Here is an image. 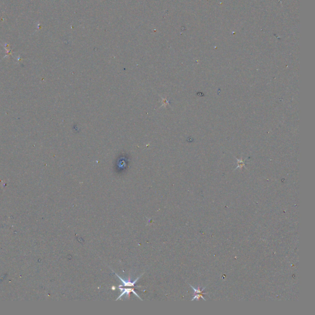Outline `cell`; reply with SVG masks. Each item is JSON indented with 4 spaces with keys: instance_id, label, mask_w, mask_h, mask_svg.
I'll return each mask as SVG.
<instances>
[{
    "instance_id": "obj_1",
    "label": "cell",
    "mask_w": 315,
    "mask_h": 315,
    "mask_svg": "<svg viewBox=\"0 0 315 315\" xmlns=\"http://www.w3.org/2000/svg\"><path fill=\"white\" fill-rule=\"evenodd\" d=\"M190 286L194 290V292L193 298L192 299L191 301H194V300H199L200 299H202L205 301H206V300L205 299V297H203V295L205 294H207V292H204V290L206 289V287H203V289H201L200 286H198L196 289V288H194L192 285H190Z\"/></svg>"
},
{
    "instance_id": "obj_2",
    "label": "cell",
    "mask_w": 315,
    "mask_h": 315,
    "mask_svg": "<svg viewBox=\"0 0 315 315\" xmlns=\"http://www.w3.org/2000/svg\"><path fill=\"white\" fill-rule=\"evenodd\" d=\"M118 288H119V289H120V291H122V292H121V294L119 295V296L117 299V300H118L119 299H121L124 295H126L129 297V293H131V292H133V293L134 294V295L135 296H137V297H139L140 299L142 300V299L140 298V297L139 295H138V294L136 293V292L134 291V289H131V288H129V289H126V288H121V287H118Z\"/></svg>"
},
{
    "instance_id": "obj_3",
    "label": "cell",
    "mask_w": 315,
    "mask_h": 315,
    "mask_svg": "<svg viewBox=\"0 0 315 315\" xmlns=\"http://www.w3.org/2000/svg\"><path fill=\"white\" fill-rule=\"evenodd\" d=\"M115 274L117 275V276L119 278V279H120L121 281L123 282V285H119V286H125V287H127V286H134L135 284L137 282V281L139 280V279L142 276V275H140V276H139L138 278H136V279H135V280H134V281H131L130 279H129L128 281H126V280H125V279H123V278H121L120 276H119V275L117 273H115Z\"/></svg>"
}]
</instances>
